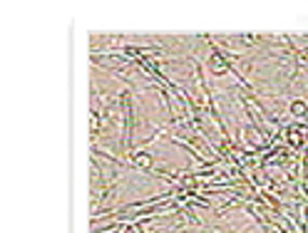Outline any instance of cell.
Returning a JSON list of instances; mask_svg holds the SVG:
<instances>
[{"label":"cell","instance_id":"cell-1","mask_svg":"<svg viewBox=\"0 0 308 233\" xmlns=\"http://www.w3.org/2000/svg\"><path fill=\"white\" fill-rule=\"evenodd\" d=\"M293 112H296V114H303V112H306V104L296 102V104H293Z\"/></svg>","mask_w":308,"mask_h":233}]
</instances>
